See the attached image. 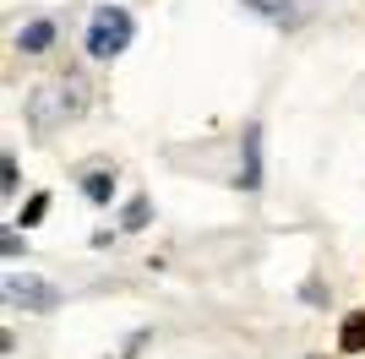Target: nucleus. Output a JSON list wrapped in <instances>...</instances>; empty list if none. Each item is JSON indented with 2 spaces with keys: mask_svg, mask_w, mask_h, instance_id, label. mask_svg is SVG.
Here are the masks:
<instances>
[{
  "mask_svg": "<svg viewBox=\"0 0 365 359\" xmlns=\"http://www.w3.org/2000/svg\"><path fill=\"white\" fill-rule=\"evenodd\" d=\"M240 191H262V125H245V136H240Z\"/></svg>",
  "mask_w": 365,
  "mask_h": 359,
  "instance_id": "obj_5",
  "label": "nucleus"
},
{
  "mask_svg": "<svg viewBox=\"0 0 365 359\" xmlns=\"http://www.w3.org/2000/svg\"><path fill=\"white\" fill-rule=\"evenodd\" d=\"M338 354H365V311H349L338 327Z\"/></svg>",
  "mask_w": 365,
  "mask_h": 359,
  "instance_id": "obj_7",
  "label": "nucleus"
},
{
  "mask_svg": "<svg viewBox=\"0 0 365 359\" xmlns=\"http://www.w3.org/2000/svg\"><path fill=\"white\" fill-rule=\"evenodd\" d=\"M0 191H6V196L16 191V158H11V152L0 158Z\"/></svg>",
  "mask_w": 365,
  "mask_h": 359,
  "instance_id": "obj_11",
  "label": "nucleus"
},
{
  "mask_svg": "<svg viewBox=\"0 0 365 359\" xmlns=\"http://www.w3.org/2000/svg\"><path fill=\"white\" fill-rule=\"evenodd\" d=\"M82 196H88V202H109V196H115V175H109V169H93V175L82 180Z\"/></svg>",
  "mask_w": 365,
  "mask_h": 359,
  "instance_id": "obj_8",
  "label": "nucleus"
},
{
  "mask_svg": "<svg viewBox=\"0 0 365 359\" xmlns=\"http://www.w3.org/2000/svg\"><path fill=\"white\" fill-rule=\"evenodd\" d=\"M55 22H49V16H38V22H28V28H16V49H22V55H44L49 44H55Z\"/></svg>",
  "mask_w": 365,
  "mask_h": 359,
  "instance_id": "obj_6",
  "label": "nucleus"
},
{
  "mask_svg": "<svg viewBox=\"0 0 365 359\" xmlns=\"http://www.w3.org/2000/svg\"><path fill=\"white\" fill-rule=\"evenodd\" d=\"M44 212H49V196H33L28 207H22V218H16V224L28 229V224H38V218H44Z\"/></svg>",
  "mask_w": 365,
  "mask_h": 359,
  "instance_id": "obj_10",
  "label": "nucleus"
},
{
  "mask_svg": "<svg viewBox=\"0 0 365 359\" xmlns=\"http://www.w3.org/2000/svg\"><path fill=\"white\" fill-rule=\"evenodd\" d=\"M61 120H71V109H66V98H61V82H49V88H33L28 93V125L38 136H49Z\"/></svg>",
  "mask_w": 365,
  "mask_h": 359,
  "instance_id": "obj_3",
  "label": "nucleus"
},
{
  "mask_svg": "<svg viewBox=\"0 0 365 359\" xmlns=\"http://www.w3.org/2000/svg\"><path fill=\"white\" fill-rule=\"evenodd\" d=\"M245 11L267 16L273 28H300V22H311L317 16V0H240Z\"/></svg>",
  "mask_w": 365,
  "mask_h": 359,
  "instance_id": "obj_4",
  "label": "nucleus"
},
{
  "mask_svg": "<svg viewBox=\"0 0 365 359\" xmlns=\"http://www.w3.org/2000/svg\"><path fill=\"white\" fill-rule=\"evenodd\" d=\"M148 212H153V207H148V196H137V202H125L120 224H125V229H142V224H148Z\"/></svg>",
  "mask_w": 365,
  "mask_h": 359,
  "instance_id": "obj_9",
  "label": "nucleus"
},
{
  "mask_svg": "<svg viewBox=\"0 0 365 359\" xmlns=\"http://www.w3.org/2000/svg\"><path fill=\"white\" fill-rule=\"evenodd\" d=\"M6 305H11V311H55V305H61V288L49 283V278H33V272H6Z\"/></svg>",
  "mask_w": 365,
  "mask_h": 359,
  "instance_id": "obj_2",
  "label": "nucleus"
},
{
  "mask_svg": "<svg viewBox=\"0 0 365 359\" xmlns=\"http://www.w3.org/2000/svg\"><path fill=\"white\" fill-rule=\"evenodd\" d=\"M131 33H137V22H131L125 6H98L93 22H88V55L93 60H115L125 44H131Z\"/></svg>",
  "mask_w": 365,
  "mask_h": 359,
  "instance_id": "obj_1",
  "label": "nucleus"
}]
</instances>
